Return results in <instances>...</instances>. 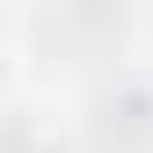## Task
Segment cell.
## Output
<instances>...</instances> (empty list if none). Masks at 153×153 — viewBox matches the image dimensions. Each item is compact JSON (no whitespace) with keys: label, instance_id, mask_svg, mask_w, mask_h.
Instances as JSON below:
<instances>
[{"label":"cell","instance_id":"obj_1","mask_svg":"<svg viewBox=\"0 0 153 153\" xmlns=\"http://www.w3.org/2000/svg\"><path fill=\"white\" fill-rule=\"evenodd\" d=\"M15 88H22V51H15L7 36H0V102H7Z\"/></svg>","mask_w":153,"mask_h":153}]
</instances>
